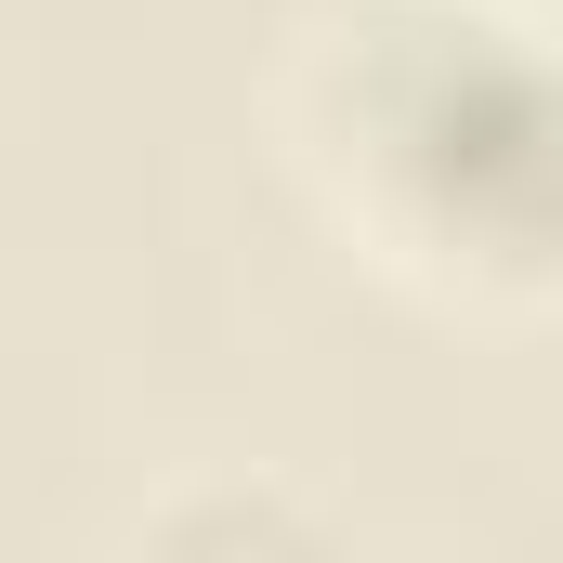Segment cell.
Listing matches in <instances>:
<instances>
[{"mask_svg":"<svg viewBox=\"0 0 563 563\" xmlns=\"http://www.w3.org/2000/svg\"><path fill=\"white\" fill-rule=\"evenodd\" d=\"M276 157L314 223L459 328H538L563 288L551 0H314L276 66Z\"/></svg>","mask_w":563,"mask_h":563,"instance_id":"6da1fadb","label":"cell"},{"mask_svg":"<svg viewBox=\"0 0 563 563\" xmlns=\"http://www.w3.org/2000/svg\"><path fill=\"white\" fill-rule=\"evenodd\" d=\"M144 551H184V563H236V551H341V511L301 498L288 472H184L170 498H144L132 525Z\"/></svg>","mask_w":563,"mask_h":563,"instance_id":"7a4b0ae2","label":"cell"}]
</instances>
